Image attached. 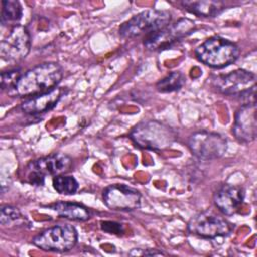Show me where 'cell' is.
<instances>
[{"label":"cell","instance_id":"1","mask_svg":"<svg viewBox=\"0 0 257 257\" xmlns=\"http://www.w3.org/2000/svg\"><path fill=\"white\" fill-rule=\"evenodd\" d=\"M63 76L62 67L56 62H44L24 72L13 91L18 96L30 97L56 87Z\"/></svg>","mask_w":257,"mask_h":257},{"label":"cell","instance_id":"2","mask_svg":"<svg viewBox=\"0 0 257 257\" xmlns=\"http://www.w3.org/2000/svg\"><path fill=\"white\" fill-rule=\"evenodd\" d=\"M130 136L137 146L154 151L171 147L178 138L174 128L158 120H146L138 123Z\"/></svg>","mask_w":257,"mask_h":257},{"label":"cell","instance_id":"3","mask_svg":"<svg viewBox=\"0 0 257 257\" xmlns=\"http://www.w3.org/2000/svg\"><path fill=\"white\" fill-rule=\"evenodd\" d=\"M197 58L204 64L214 67H225L239 57L240 49L236 43L220 36L205 40L195 50Z\"/></svg>","mask_w":257,"mask_h":257},{"label":"cell","instance_id":"4","mask_svg":"<svg viewBox=\"0 0 257 257\" xmlns=\"http://www.w3.org/2000/svg\"><path fill=\"white\" fill-rule=\"evenodd\" d=\"M172 14L168 10L148 9L138 13L123 22L119 29V35L124 38H133L143 34L149 35L165 28L171 23Z\"/></svg>","mask_w":257,"mask_h":257},{"label":"cell","instance_id":"5","mask_svg":"<svg viewBox=\"0 0 257 257\" xmlns=\"http://www.w3.org/2000/svg\"><path fill=\"white\" fill-rule=\"evenodd\" d=\"M72 161L65 154H53L31 161L27 166V182L31 185L42 186L46 176H59L66 173Z\"/></svg>","mask_w":257,"mask_h":257},{"label":"cell","instance_id":"6","mask_svg":"<svg viewBox=\"0 0 257 257\" xmlns=\"http://www.w3.org/2000/svg\"><path fill=\"white\" fill-rule=\"evenodd\" d=\"M196 28L193 20L188 18H181L173 24H169L163 29L147 35L144 39V45L150 50H164L172 47L175 43L180 41L192 33Z\"/></svg>","mask_w":257,"mask_h":257},{"label":"cell","instance_id":"7","mask_svg":"<svg viewBox=\"0 0 257 257\" xmlns=\"http://www.w3.org/2000/svg\"><path fill=\"white\" fill-rule=\"evenodd\" d=\"M77 242V231L71 225H57L42 231L35 236L32 243L50 252H67L71 250Z\"/></svg>","mask_w":257,"mask_h":257},{"label":"cell","instance_id":"8","mask_svg":"<svg viewBox=\"0 0 257 257\" xmlns=\"http://www.w3.org/2000/svg\"><path fill=\"white\" fill-rule=\"evenodd\" d=\"M212 85L220 93L243 98L256 90V76L245 69H236L227 74L215 76Z\"/></svg>","mask_w":257,"mask_h":257},{"label":"cell","instance_id":"9","mask_svg":"<svg viewBox=\"0 0 257 257\" xmlns=\"http://www.w3.org/2000/svg\"><path fill=\"white\" fill-rule=\"evenodd\" d=\"M31 40L27 28L23 25L11 26L8 34L0 44V56L8 63H18L23 60L30 51Z\"/></svg>","mask_w":257,"mask_h":257},{"label":"cell","instance_id":"10","mask_svg":"<svg viewBox=\"0 0 257 257\" xmlns=\"http://www.w3.org/2000/svg\"><path fill=\"white\" fill-rule=\"evenodd\" d=\"M191 152L202 160H215L223 157L227 151V140L220 134L200 131L194 133L188 142Z\"/></svg>","mask_w":257,"mask_h":257},{"label":"cell","instance_id":"11","mask_svg":"<svg viewBox=\"0 0 257 257\" xmlns=\"http://www.w3.org/2000/svg\"><path fill=\"white\" fill-rule=\"evenodd\" d=\"M232 229L233 226L229 221L209 210L195 215L188 224L191 234L210 239L226 236Z\"/></svg>","mask_w":257,"mask_h":257},{"label":"cell","instance_id":"12","mask_svg":"<svg viewBox=\"0 0 257 257\" xmlns=\"http://www.w3.org/2000/svg\"><path fill=\"white\" fill-rule=\"evenodd\" d=\"M141 193L124 184H113L106 187L102 193L105 206L113 211H134L141 206Z\"/></svg>","mask_w":257,"mask_h":257},{"label":"cell","instance_id":"13","mask_svg":"<svg viewBox=\"0 0 257 257\" xmlns=\"http://www.w3.org/2000/svg\"><path fill=\"white\" fill-rule=\"evenodd\" d=\"M256 131V102L243 103L235 113L233 133L239 142L247 144L255 140Z\"/></svg>","mask_w":257,"mask_h":257},{"label":"cell","instance_id":"14","mask_svg":"<svg viewBox=\"0 0 257 257\" xmlns=\"http://www.w3.org/2000/svg\"><path fill=\"white\" fill-rule=\"evenodd\" d=\"M214 204L224 215L236 214L244 201V191L241 187L226 184L214 194Z\"/></svg>","mask_w":257,"mask_h":257},{"label":"cell","instance_id":"15","mask_svg":"<svg viewBox=\"0 0 257 257\" xmlns=\"http://www.w3.org/2000/svg\"><path fill=\"white\" fill-rule=\"evenodd\" d=\"M63 95V89L55 87L49 91L33 95L21 103V109L28 114H39L52 109Z\"/></svg>","mask_w":257,"mask_h":257},{"label":"cell","instance_id":"16","mask_svg":"<svg viewBox=\"0 0 257 257\" xmlns=\"http://www.w3.org/2000/svg\"><path fill=\"white\" fill-rule=\"evenodd\" d=\"M49 208L64 219L72 221H86L90 218L89 210L83 205L70 202H57L49 205Z\"/></svg>","mask_w":257,"mask_h":257},{"label":"cell","instance_id":"17","mask_svg":"<svg viewBox=\"0 0 257 257\" xmlns=\"http://www.w3.org/2000/svg\"><path fill=\"white\" fill-rule=\"evenodd\" d=\"M183 8L187 11L205 17H215L220 14L226 7L223 1H183L181 2Z\"/></svg>","mask_w":257,"mask_h":257},{"label":"cell","instance_id":"18","mask_svg":"<svg viewBox=\"0 0 257 257\" xmlns=\"http://www.w3.org/2000/svg\"><path fill=\"white\" fill-rule=\"evenodd\" d=\"M0 223L3 227H23L29 225L28 220L20 213V211L12 206L5 205L0 210Z\"/></svg>","mask_w":257,"mask_h":257},{"label":"cell","instance_id":"19","mask_svg":"<svg viewBox=\"0 0 257 257\" xmlns=\"http://www.w3.org/2000/svg\"><path fill=\"white\" fill-rule=\"evenodd\" d=\"M1 4V24H12V26L17 25L16 23L22 16V6L20 2L16 0H3Z\"/></svg>","mask_w":257,"mask_h":257},{"label":"cell","instance_id":"20","mask_svg":"<svg viewBox=\"0 0 257 257\" xmlns=\"http://www.w3.org/2000/svg\"><path fill=\"white\" fill-rule=\"evenodd\" d=\"M185 76L180 71H174L159 80L156 84V88L160 92L168 93L180 90L185 84Z\"/></svg>","mask_w":257,"mask_h":257},{"label":"cell","instance_id":"21","mask_svg":"<svg viewBox=\"0 0 257 257\" xmlns=\"http://www.w3.org/2000/svg\"><path fill=\"white\" fill-rule=\"evenodd\" d=\"M52 185L54 190L62 195H72L78 190V183L72 176H55Z\"/></svg>","mask_w":257,"mask_h":257},{"label":"cell","instance_id":"22","mask_svg":"<svg viewBox=\"0 0 257 257\" xmlns=\"http://www.w3.org/2000/svg\"><path fill=\"white\" fill-rule=\"evenodd\" d=\"M22 75L20 68H13L1 73V88L2 90H13L18 79Z\"/></svg>","mask_w":257,"mask_h":257},{"label":"cell","instance_id":"23","mask_svg":"<svg viewBox=\"0 0 257 257\" xmlns=\"http://www.w3.org/2000/svg\"><path fill=\"white\" fill-rule=\"evenodd\" d=\"M138 255H151V256H155V255H165V253H163L161 251H157V250H147V251L139 253Z\"/></svg>","mask_w":257,"mask_h":257}]
</instances>
